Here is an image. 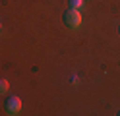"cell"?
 <instances>
[{
  "instance_id": "1",
  "label": "cell",
  "mask_w": 120,
  "mask_h": 116,
  "mask_svg": "<svg viewBox=\"0 0 120 116\" xmlns=\"http://www.w3.org/2000/svg\"><path fill=\"white\" fill-rule=\"evenodd\" d=\"M62 19H64V23L70 29H78L81 25V14H79V10H74V8H70L68 12H64V18Z\"/></svg>"
},
{
  "instance_id": "2",
  "label": "cell",
  "mask_w": 120,
  "mask_h": 116,
  "mask_svg": "<svg viewBox=\"0 0 120 116\" xmlns=\"http://www.w3.org/2000/svg\"><path fill=\"white\" fill-rule=\"evenodd\" d=\"M4 110L8 112V114H18L21 110L19 97H8V99H6V103H4Z\"/></svg>"
},
{
  "instance_id": "3",
  "label": "cell",
  "mask_w": 120,
  "mask_h": 116,
  "mask_svg": "<svg viewBox=\"0 0 120 116\" xmlns=\"http://www.w3.org/2000/svg\"><path fill=\"white\" fill-rule=\"evenodd\" d=\"M68 6L74 8V10H79V8L83 6V0H68Z\"/></svg>"
},
{
  "instance_id": "4",
  "label": "cell",
  "mask_w": 120,
  "mask_h": 116,
  "mask_svg": "<svg viewBox=\"0 0 120 116\" xmlns=\"http://www.w3.org/2000/svg\"><path fill=\"white\" fill-rule=\"evenodd\" d=\"M8 87H10L8 81H6V79H0V93H8Z\"/></svg>"
},
{
  "instance_id": "5",
  "label": "cell",
  "mask_w": 120,
  "mask_h": 116,
  "mask_svg": "<svg viewBox=\"0 0 120 116\" xmlns=\"http://www.w3.org/2000/svg\"><path fill=\"white\" fill-rule=\"evenodd\" d=\"M0 29H2V23H0Z\"/></svg>"
},
{
  "instance_id": "6",
  "label": "cell",
  "mask_w": 120,
  "mask_h": 116,
  "mask_svg": "<svg viewBox=\"0 0 120 116\" xmlns=\"http://www.w3.org/2000/svg\"><path fill=\"white\" fill-rule=\"evenodd\" d=\"M118 33H120V27H118Z\"/></svg>"
},
{
  "instance_id": "7",
  "label": "cell",
  "mask_w": 120,
  "mask_h": 116,
  "mask_svg": "<svg viewBox=\"0 0 120 116\" xmlns=\"http://www.w3.org/2000/svg\"><path fill=\"white\" fill-rule=\"evenodd\" d=\"M118 114H120V112H118Z\"/></svg>"
}]
</instances>
